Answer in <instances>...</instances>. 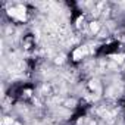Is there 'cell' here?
Here are the masks:
<instances>
[{
	"mask_svg": "<svg viewBox=\"0 0 125 125\" xmlns=\"http://www.w3.org/2000/svg\"><path fill=\"white\" fill-rule=\"evenodd\" d=\"M83 54H84L83 49H78V50H75V52H74V59H75V60H78V59H80Z\"/></svg>",
	"mask_w": 125,
	"mask_h": 125,
	"instance_id": "7a4b0ae2",
	"label": "cell"
},
{
	"mask_svg": "<svg viewBox=\"0 0 125 125\" xmlns=\"http://www.w3.org/2000/svg\"><path fill=\"white\" fill-rule=\"evenodd\" d=\"M90 27H91V31H93V32L99 31V25H97V22H91V25H90Z\"/></svg>",
	"mask_w": 125,
	"mask_h": 125,
	"instance_id": "3957f363",
	"label": "cell"
},
{
	"mask_svg": "<svg viewBox=\"0 0 125 125\" xmlns=\"http://www.w3.org/2000/svg\"><path fill=\"white\" fill-rule=\"evenodd\" d=\"M9 13H10L12 16H15V18L21 19V21L25 19V9H24V8H13V9L9 10Z\"/></svg>",
	"mask_w": 125,
	"mask_h": 125,
	"instance_id": "6da1fadb",
	"label": "cell"
}]
</instances>
